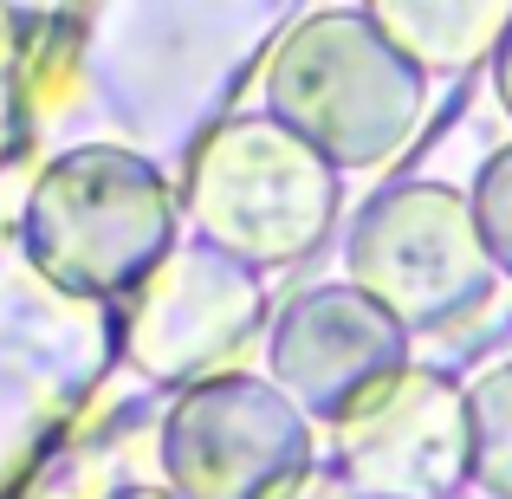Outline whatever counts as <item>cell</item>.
<instances>
[{
  "mask_svg": "<svg viewBox=\"0 0 512 499\" xmlns=\"http://www.w3.org/2000/svg\"><path fill=\"white\" fill-rule=\"evenodd\" d=\"M266 117L331 169H376L422 117V72L363 13H312L266 59Z\"/></svg>",
  "mask_w": 512,
  "mask_h": 499,
  "instance_id": "obj_1",
  "label": "cell"
},
{
  "mask_svg": "<svg viewBox=\"0 0 512 499\" xmlns=\"http://www.w3.org/2000/svg\"><path fill=\"white\" fill-rule=\"evenodd\" d=\"M26 260L72 299H124L175 247L163 169L111 143L65 150L26 195Z\"/></svg>",
  "mask_w": 512,
  "mask_h": 499,
  "instance_id": "obj_2",
  "label": "cell"
},
{
  "mask_svg": "<svg viewBox=\"0 0 512 499\" xmlns=\"http://www.w3.org/2000/svg\"><path fill=\"white\" fill-rule=\"evenodd\" d=\"M188 214L240 266H292L338 221V169L273 117H234L188 169Z\"/></svg>",
  "mask_w": 512,
  "mask_h": 499,
  "instance_id": "obj_3",
  "label": "cell"
},
{
  "mask_svg": "<svg viewBox=\"0 0 512 499\" xmlns=\"http://www.w3.org/2000/svg\"><path fill=\"white\" fill-rule=\"evenodd\" d=\"M350 286L383 305L409 337H435L493 299V260L480 247L474 208L448 182H396L350 227Z\"/></svg>",
  "mask_w": 512,
  "mask_h": 499,
  "instance_id": "obj_4",
  "label": "cell"
},
{
  "mask_svg": "<svg viewBox=\"0 0 512 499\" xmlns=\"http://www.w3.org/2000/svg\"><path fill=\"white\" fill-rule=\"evenodd\" d=\"M260 331V279L221 247H169L124 292V357L156 383H201Z\"/></svg>",
  "mask_w": 512,
  "mask_h": 499,
  "instance_id": "obj_5",
  "label": "cell"
},
{
  "mask_svg": "<svg viewBox=\"0 0 512 499\" xmlns=\"http://www.w3.org/2000/svg\"><path fill=\"white\" fill-rule=\"evenodd\" d=\"M338 422V454L376 499H441L467 474V396L435 370L396 363Z\"/></svg>",
  "mask_w": 512,
  "mask_h": 499,
  "instance_id": "obj_6",
  "label": "cell"
},
{
  "mask_svg": "<svg viewBox=\"0 0 512 499\" xmlns=\"http://www.w3.org/2000/svg\"><path fill=\"white\" fill-rule=\"evenodd\" d=\"M169 474L195 499H260L273 474L305 461V415L279 383L201 376L169 415Z\"/></svg>",
  "mask_w": 512,
  "mask_h": 499,
  "instance_id": "obj_7",
  "label": "cell"
},
{
  "mask_svg": "<svg viewBox=\"0 0 512 499\" xmlns=\"http://www.w3.org/2000/svg\"><path fill=\"white\" fill-rule=\"evenodd\" d=\"M273 383L286 389V402L299 415H344L376 376H389L396 363H409V331L370 305L350 279L338 286H312L279 312L273 325Z\"/></svg>",
  "mask_w": 512,
  "mask_h": 499,
  "instance_id": "obj_8",
  "label": "cell"
},
{
  "mask_svg": "<svg viewBox=\"0 0 512 499\" xmlns=\"http://www.w3.org/2000/svg\"><path fill=\"white\" fill-rule=\"evenodd\" d=\"M363 20L422 78H454L493 52L512 20V0H363Z\"/></svg>",
  "mask_w": 512,
  "mask_h": 499,
  "instance_id": "obj_9",
  "label": "cell"
},
{
  "mask_svg": "<svg viewBox=\"0 0 512 499\" xmlns=\"http://www.w3.org/2000/svg\"><path fill=\"white\" fill-rule=\"evenodd\" d=\"M467 467L493 499H512V363H493L467 389Z\"/></svg>",
  "mask_w": 512,
  "mask_h": 499,
  "instance_id": "obj_10",
  "label": "cell"
},
{
  "mask_svg": "<svg viewBox=\"0 0 512 499\" xmlns=\"http://www.w3.org/2000/svg\"><path fill=\"white\" fill-rule=\"evenodd\" d=\"M467 208H474V227H480V247H487L493 273L512 279V143L480 163L474 188H467Z\"/></svg>",
  "mask_w": 512,
  "mask_h": 499,
  "instance_id": "obj_11",
  "label": "cell"
},
{
  "mask_svg": "<svg viewBox=\"0 0 512 499\" xmlns=\"http://www.w3.org/2000/svg\"><path fill=\"white\" fill-rule=\"evenodd\" d=\"M493 91H500V104H506V117H512V20H506V33L493 39Z\"/></svg>",
  "mask_w": 512,
  "mask_h": 499,
  "instance_id": "obj_12",
  "label": "cell"
}]
</instances>
